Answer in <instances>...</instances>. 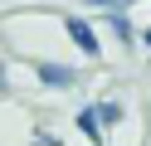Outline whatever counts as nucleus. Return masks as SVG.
I'll list each match as a JSON object with an SVG mask.
<instances>
[{"label": "nucleus", "instance_id": "obj_3", "mask_svg": "<svg viewBox=\"0 0 151 146\" xmlns=\"http://www.w3.org/2000/svg\"><path fill=\"white\" fill-rule=\"evenodd\" d=\"M93 122H98V127H102V122H107V127L122 122V107H117V102H98V107H93Z\"/></svg>", "mask_w": 151, "mask_h": 146}, {"label": "nucleus", "instance_id": "obj_5", "mask_svg": "<svg viewBox=\"0 0 151 146\" xmlns=\"http://www.w3.org/2000/svg\"><path fill=\"white\" fill-rule=\"evenodd\" d=\"M93 5H127V0H93Z\"/></svg>", "mask_w": 151, "mask_h": 146}, {"label": "nucleus", "instance_id": "obj_6", "mask_svg": "<svg viewBox=\"0 0 151 146\" xmlns=\"http://www.w3.org/2000/svg\"><path fill=\"white\" fill-rule=\"evenodd\" d=\"M146 44H151V29H146Z\"/></svg>", "mask_w": 151, "mask_h": 146}, {"label": "nucleus", "instance_id": "obj_2", "mask_svg": "<svg viewBox=\"0 0 151 146\" xmlns=\"http://www.w3.org/2000/svg\"><path fill=\"white\" fill-rule=\"evenodd\" d=\"M39 78L49 88H68L73 83V68H59V63H39Z\"/></svg>", "mask_w": 151, "mask_h": 146}, {"label": "nucleus", "instance_id": "obj_4", "mask_svg": "<svg viewBox=\"0 0 151 146\" xmlns=\"http://www.w3.org/2000/svg\"><path fill=\"white\" fill-rule=\"evenodd\" d=\"M78 127H83V132L93 136V141H98V136H102V132H98V122H93V112H83V117H78ZM98 146H102V141H98Z\"/></svg>", "mask_w": 151, "mask_h": 146}, {"label": "nucleus", "instance_id": "obj_1", "mask_svg": "<svg viewBox=\"0 0 151 146\" xmlns=\"http://www.w3.org/2000/svg\"><path fill=\"white\" fill-rule=\"evenodd\" d=\"M63 24H68V39H73V44H78L88 58H98V54H102V44H98V34H93L88 19H63Z\"/></svg>", "mask_w": 151, "mask_h": 146}]
</instances>
